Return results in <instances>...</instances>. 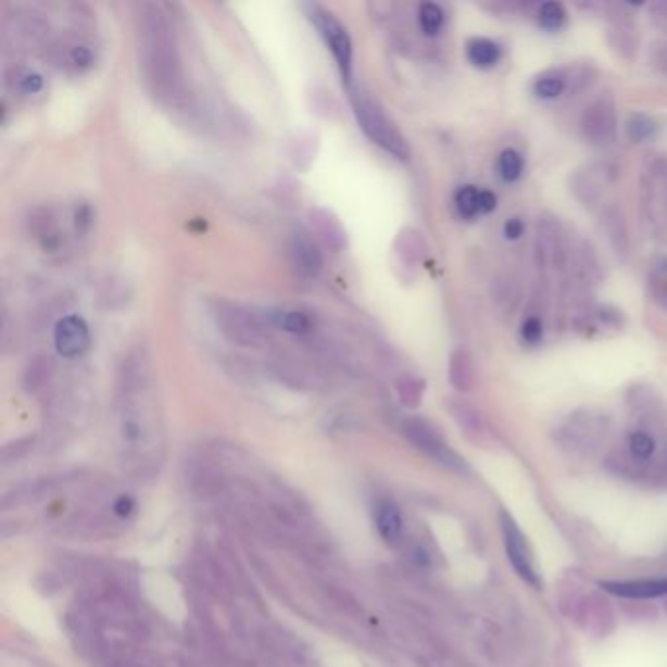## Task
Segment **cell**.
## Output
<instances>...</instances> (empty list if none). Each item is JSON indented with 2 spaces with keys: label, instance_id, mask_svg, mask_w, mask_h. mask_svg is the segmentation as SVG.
<instances>
[{
  "label": "cell",
  "instance_id": "cell-1",
  "mask_svg": "<svg viewBox=\"0 0 667 667\" xmlns=\"http://www.w3.org/2000/svg\"><path fill=\"white\" fill-rule=\"evenodd\" d=\"M139 67L149 92L167 106L187 102V80L178 55L177 38L159 4L136 7Z\"/></svg>",
  "mask_w": 667,
  "mask_h": 667
},
{
  "label": "cell",
  "instance_id": "cell-2",
  "mask_svg": "<svg viewBox=\"0 0 667 667\" xmlns=\"http://www.w3.org/2000/svg\"><path fill=\"white\" fill-rule=\"evenodd\" d=\"M351 102H353L354 116L358 119V126L366 134V138L378 148H382L386 153H390L392 158L402 161L410 159L412 151L407 139L403 138L402 131L395 128V124L378 102H374L363 90H353Z\"/></svg>",
  "mask_w": 667,
  "mask_h": 667
},
{
  "label": "cell",
  "instance_id": "cell-3",
  "mask_svg": "<svg viewBox=\"0 0 667 667\" xmlns=\"http://www.w3.org/2000/svg\"><path fill=\"white\" fill-rule=\"evenodd\" d=\"M210 315L214 317L219 334L234 344L263 347L268 341V331L263 322L241 305L216 300L210 305Z\"/></svg>",
  "mask_w": 667,
  "mask_h": 667
},
{
  "label": "cell",
  "instance_id": "cell-4",
  "mask_svg": "<svg viewBox=\"0 0 667 667\" xmlns=\"http://www.w3.org/2000/svg\"><path fill=\"white\" fill-rule=\"evenodd\" d=\"M310 21L314 22L315 28L322 34L325 46L334 53L335 63L341 71L343 79L349 83L353 77V41L349 32L341 22L337 21L334 12L327 11L319 4H307Z\"/></svg>",
  "mask_w": 667,
  "mask_h": 667
},
{
  "label": "cell",
  "instance_id": "cell-5",
  "mask_svg": "<svg viewBox=\"0 0 667 667\" xmlns=\"http://www.w3.org/2000/svg\"><path fill=\"white\" fill-rule=\"evenodd\" d=\"M403 437L425 452L429 458L439 462L444 468L454 471H466V462L456 452L452 451L446 442L442 441L441 435L432 427L431 423L412 417L402 425Z\"/></svg>",
  "mask_w": 667,
  "mask_h": 667
},
{
  "label": "cell",
  "instance_id": "cell-6",
  "mask_svg": "<svg viewBox=\"0 0 667 667\" xmlns=\"http://www.w3.org/2000/svg\"><path fill=\"white\" fill-rule=\"evenodd\" d=\"M500 525L505 554H507L511 566L525 583H529L530 588L540 589L542 581H540L539 571L534 569L532 552H530L527 537L523 534L517 520L513 519L507 511H500Z\"/></svg>",
  "mask_w": 667,
  "mask_h": 667
},
{
  "label": "cell",
  "instance_id": "cell-7",
  "mask_svg": "<svg viewBox=\"0 0 667 667\" xmlns=\"http://www.w3.org/2000/svg\"><path fill=\"white\" fill-rule=\"evenodd\" d=\"M581 131L583 138L588 139L595 148H608L617 139V109L615 102L603 97L595 102H591L583 118H581Z\"/></svg>",
  "mask_w": 667,
  "mask_h": 667
},
{
  "label": "cell",
  "instance_id": "cell-8",
  "mask_svg": "<svg viewBox=\"0 0 667 667\" xmlns=\"http://www.w3.org/2000/svg\"><path fill=\"white\" fill-rule=\"evenodd\" d=\"M55 349L65 358H77L90 347L89 325L79 315H67L55 325Z\"/></svg>",
  "mask_w": 667,
  "mask_h": 667
},
{
  "label": "cell",
  "instance_id": "cell-9",
  "mask_svg": "<svg viewBox=\"0 0 667 667\" xmlns=\"http://www.w3.org/2000/svg\"><path fill=\"white\" fill-rule=\"evenodd\" d=\"M568 249L559 231L558 222L554 217H542L537 237V256L542 268H556L564 265Z\"/></svg>",
  "mask_w": 667,
  "mask_h": 667
},
{
  "label": "cell",
  "instance_id": "cell-10",
  "mask_svg": "<svg viewBox=\"0 0 667 667\" xmlns=\"http://www.w3.org/2000/svg\"><path fill=\"white\" fill-rule=\"evenodd\" d=\"M290 259H292L295 270L305 278H312L322 273V266H324L322 251L310 234H305L302 229L295 231L290 239Z\"/></svg>",
  "mask_w": 667,
  "mask_h": 667
},
{
  "label": "cell",
  "instance_id": "cell-11",
  "mask_svg": "<svg viewBox=\"0 0 667 667\" xmlns=\"http://www.w3.org/2000/svg\"><path fill=\"white\" fill-rule=\"evenodd\" d=\"M603 591L622 599H656L667 595L666 578L628 579V581H601Z\"/></svg>",
  "mask_w": 667,
  "mask_h": 667
},
{
  "label": "cell",
  "instance_id": "cell-12",
  "mask_svg": "<svg viewBox=\"0 0 667 667\" xmlns=\"http://www.w3.org/2000/svg\"><path fill=\"white\" fill-rule=\"evenodd\" d=\"M608 173H615V171H608L607 167H589L586 171H578L574 175L571 192L576 194L583 206H597L599 200L603 197V187L611 178Z\"/></svg>",
  "mask_w": 667,
  "mask_h": 667
},
{
  "label": "cell",
  "instance_id": "cell-13",
  "mask_svg": "<svg viewBox=\"0 0 667 667\" xmlns=\"http://www.w3.org/2000/svg\"><path fill=\"white\" fill-rule=\"evenodd\" d=\"M310 222L317 237L334 251H341L347 243V234L337 217L324 207H315L310 212Z\"/></svg>",
  "mask_w": 667,
  "mask_h": 667
},
{
  "label": "cell",
  "instance_id": "cell-14",
  "mask_svg": "<svg viewBox=\"0 0 667 667\" xmlns=\"http://www.w3.org/2000/svg\"><path fill=\"white\" fill-rule=\"evenodd\" d=\"M376 529L388 544H398L402 540V513L393 501L382 500L376 505Z\"/></svg>",
  "mask_w": 667,
  "mask_h": 667
},
{
  "label": "cell",
  "instance_id": "cell-15",
  "mask_svg": "<svg viewBox=\"0 0 667 667\" xmlns=\"http://www.w3.org/2000/svg\"><path fill=\"white\" fill-rule=\"evenodd\" d=\"M43 77L30 67H12L7 71V87L18 97H34L43 90Z\"/></svg>",
  "mask_w": 667,
  "mask_h": 667
},
{
  "label": "cell",
  "instance_id": "cell-16",
  "mask_svg": "<svg viewBox=\"0 0 667 667\" xmlns=\"http://www.w3.org/2000/svg\"><path fill=\"white\" fill-rule=\"evenodd\" d=\"M601 226L607 234L611 246L615 247V251L625 255L628 251V229L627 222L622 212L615 206H608L601 214Z\"/></svg>",
  "mask_w": 667,
  "mask_h": 667
},
{
  "label": "cell",
  "instance_id": "cell-17",
  "mask_svg": "<svg viewBox=\"0 0 667 667\" xmlns=\"http://www.w3.org/2000/svg\"><path fill=\"white\" fill-rule=\"evenodd\" d=\"M466 58L478 70H490L501 60V48L488 38H474L466 43Z\"/></svg>",
  "mask_w": 667,
  "mask_h": 667
},
{
  "label": "cell",
  "instance_id": "cell-18",
  "mask_svg": "<svg viewBox=\"0 0 667 667\" xmlns=\"http://www.w3.org/2000/svg\"><path fill=\"white\" fill-rule=\"evenodd\" d=\"M449 378L458 392H468L474 386V364L470 354L466 351H454L449 363Z\"/></svg>",
  "mask_w": 667,
  "mask_h": 667
},
{
  "label": "cell",
  "instance_id": "cell-19",
  "mask_svg": "<svg viewBox=\"0 0 667 667\" xmlns=\"http://www.w3.org/2000/svg\"><path fill=\"white\" fill-rule=\"evenodd\" d=\"M273 324L286 334L305 335L312 331V319L298 310H282L273 314Z\"/></svg>",
  "mask_w": 667,
  "mask_h": 667
},
{
  "label": "cell",
  "instance_id": "cell-20",
  "mask_svg": "<svg viewBox=\"0 0 667 667\" xmlns=\"http://www.w3.org/2000/svg\"><path fill=\"white\" fill-rule=\"evenodd\" d=\"M657 131V122L647 116V114H630L627 119V134L628 138L637 143H642L646 139L654 138Z\"/></svg>",
  "mask_w": 667,
  "mask_h": 667
},
{
  "label": "cell",
  "instance_id": "cell-21",
  "mask_svg": "<svg viewBox=\"0 0 667 667\" xmlns=\"http://www.w3.org/2000/svg\"><path fill=\"white\" fill-rule=\"evenodd\" d=\"M444 24V12L435 2H425L419 7V28L425 36H437Z\"/></svg>",
  "mask_w": 667,
  "mask_h": 667
},
{
  "label": "cell",
  "instance_id": "cell-22",
  "mask_svg": "<svg viewBox=\"0 0 667 667\" xmlns=\"http://www.w3.org/2000/svg\"><path fill=\"white\" fill-rule=\"evenodd\" d=\"M566 18H568V14H566L564 4H559V2L552 0V2H544L540 7L539 24L544 30L558 32L559 28H564Z\"/></svg>",
  "mask_w": 667,
  "mask_h": 667
},
{
  "label": "cell",
  "instance_id": "cell-23",
  "mask_svg": "<svg viewBox=\"0 0 667 667\" xmlns=\"http://www.w3.org/2000/svg\"><path fill=\"white\" fill-rule=\"evenodd\" d=\"M454 204H456V210L462 217L474 219L480 214V190L474 187L458 188V192L454 197Z\"/></svg>",
  "mask_w": 667,
  "mask_h": 667
},
{
  "label": "cell",
  "instance_id": "cell-24",
  "mask_svg": "<svg viewBox=\"0 0 667 667\" xmlns=\"http://www.w3.org/2000/svg\"><path fill=\"white\" fill-rule=\"evenodd\" d=\"M523 167H525V163H523L519 151H515V149H505V151L501 153L500 161H498V168H500L501 178H503L505 183H515V180H519L520 175H523Z\"/></svg>",
  "mask_w": 667,
  "mask_h": 667
},
{
  "label": "cell",
  "instance_id": "cell-25",
  "mask_svg": "<svg viewBox=\"0 0 667 667\" xmlns=\"http://www.w3.org/2000/svg\"><path fill=\"white\" fill-rule=\"evenodd\" d=\"M628 451L632 454V458H637L638 462L650 461L652 454L656 451V441L647 432H632L628 437Z\"/></svg>",
  "mask_w": 667,
  "mask_h": 667
},
{
  "label": "cell",
  "instance_id": "cell-26",
  "mask_svg": "<svg viewBox=\"0 0 667 667\" xmlns=\"http://www.w3.org/2000/svg\"><path fill=\"white\" fill-rule=\"evenodd\" d=\"M564 90H566V79H564V75H559V73L542 75V77L534 83V92H537V97H540V99H558Z\"/></svg>",
  "mask_w": 667,
  "mask_h": 667
},
{
  "label": "cell",
  "instance_id": "cell-27",
  "mask_svg": "<svg viewBox=\"0 0 667 667\" xmlns=\"http://www.w3.org/2000/svg\"><path fill=\"white\" fill-rule=\"evenodd\" d=\"M398 247H400V253L405 256V261L415 263V261H421L425 256V243H423L419 234H415L412 229L403 231L400 239H398Z\"/></svg>",
  "mask_w": 667,
  "mask_h": 667
},
{
  "label": "cell",
  "instance_id": "cell-28",
  "mask_svg": "<svg viewBox=\"0 0 667 667\" xmlns=\"http://www.w3.org/2000/svg\"><path fill=\"white\" fill-rule=\"evenodd\" d=\"M92 63H95V53L90 50V46H85V43L71 46L67 55H65V65L77 71V73L90 70Z\"/></svg>",
  "mask_w": 667,
  "mask_h": 667
},
{
  "label": "cell",
  "instance_id": "cell-29",
  "mask_svg": "<svg viewBox=\"0 0 667 667\" xmlns=\"http://www.w3.org/2000/svg\"><path fill=\"white\" fill-rule=\"evenodd\" d=\"M423 386L421 380H415V378H403L402 382L398 383V392H400V398H402V402L405 405H417V403L421 402L423 395Z\"/></svg>",
  "mask_w": 667,
  "mask_h": 667
},
{
  "label": "cell",
  "instance_id": "cell-30",
  "mask_svg": "<svg viewBox=\"0 0 667 667\" xmlns=\"http://www.w3.org/2000/svg\"><path fill=\"white\" fill-rule=\"evenodd\" d=\"M652 292H654V300L657 304L667 312V261H664V265L657 266L656 275L652 280Z\"/></svg>",
  "mask_w": 667,
  "mask_h": 667
},
{
  "label": "cell",
  "instance_id": "cell-31",
  "mask_svg": "<svg viewBox=\"0 0 667 667\" xmlns=\"http://www.w3.org/2000/svg\"><path fill=\"white\" fill-rule=\"evenodd\" d=\"M542 335H544V325L539 317H529L520 327V339L527 344L540 343Z\"/></svg>",
  "mask_w": 667,
  "mask_h": 667
},
{
  "label": "cell",
  "instance_id": "cell-32",
  "mask_svg": "<svg viewBox=\"0 0 667 667\" xmlns=\"http://www.w3.org/2000/svg\"><path fill=\"white\" fill-rule=\"evenodd\" d=\"M647 58H650L652 67H654L657 73H662L664 77H667V41L654 43V48L650 50Z\"/></svg>",
  "mask_w": 667,
  "mask_h": 667
},
{
  "label": "cell",
  "instance_id": "cell-33",
  "mask_svg": "<svg viewBox=\"0 0 667 667\" xmlns=\"http://www.w3.org/2000/svg\"><path fill=\"white\" fill-rule=\"evenodd\" d=\"M503 231H505V237H507V239L517 241V239H520V236L525 234V224H523L520 217H511V219H507L505 227H503Z\"/></svg>",
  "mask_w": 667,
  "mask_h": 667
},
{
  "label": "cell",
  "instance_id": "cell-34",
  "mask_svg": "<svg viewBox=\"0 0 667 667\" xmlns=\"http://www.w3.org/2000/svg\"><path fill=\"white\" fill-rule=\"evenodd\" d=\"M652 18L662 30L667 32V2H656L650 7Z\"/></svg>",
  "mask_w": 667,
  "mask_h": 667
},
{
  "label": "cell",
  "instance_id": "cell-35",
  "mask_svg": "<svg viewBox=\"0 0 667 667\" xmlns=\"http://www.w3.org/2000/svg\"><path fill=\"white\" fill-rule=\"evenodd\" d=\"M134 509H136V503H134L129 495H119L116 503H114V513L119 515V517H129Z\"/></svg>",
  "mask_w": 667,
  "mask_h": 667
},
{
  "label": "cell",
  "instance_id": "cell-36",
  "mask_svg": "<svg viewBox=\"0 0 667 667\" xmlns=\"http://www.w3.org/2000/svg\"><path fill=\"white\" fill-rule=\"evenodd\" d=\"M498 206V198L490 190H480V212H493Z\"/></svg>",
  "mask_w": 667,
  "mask_h": 667
}]
</instances>
